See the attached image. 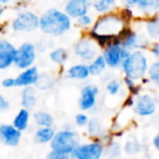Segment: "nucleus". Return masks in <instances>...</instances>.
<instances>
[{"mask_svg":"<svg viewBox=\"0 0 159 159\" xmlns=\"http://www.w3.org/2000/svg\"><path fill=\"white\" fill-rule=\"evenodd\" d=\"M124 83H125L126 87L129 89V91L131 92V94L133 95H137L139 93V86L135 83L134 80L130 79V77H124Z\"/></svg>","mask_w":159,"mask_h":159,"instance_id":"obj_30","label":"nucleus"},{"mask_svg":"<svg viewBox=\"0 0 159 159\" xmlns=\"http://www.w3.org/2000/svg\"><path fill=\"white\" fill-rule=\"evenodd\" d=\"M68 75L71 79L85 80L91 74H89V66H85V64H75V66H71V68L69 69Z\"/></svg>","mask_w":159,"mask_h":159,"instance_id":"obj_20","label":"nucleus"},{"mask_svg":"<svg viewBox=\"0 0 159 159\" xmlns=\"http://www.w3.org/2000/svg\"><path fill=\"white\" fill-rule=\"evenodd\" d=\"M34 121L36 122L39 128L42 126H51L53 123V118L50 113L45 112V111H36L33 115Z\"/></svg>","mask_w":159,"mask_h":159,"instance_id":"obj_25","label":"nucleus"},{"mask_svg":"<svg viewBox=\"0 0 159 159\" xmlns=\"http://www.w3.org/2000/svg\"><path fill=\"white\" fill-rule=\"evenodd\" d=\"M104 155V145L102 142L95 141L91 143L77 145L71 154L72 159H100Z\"/></svg>","mask_w":159,"mask_h":159,"instance_id":"obj_6","label":"nucleus"},{"mask_svg":"<svg viewBox=\"0 0 159 159\" xmlns=\"http://www.w3.org/2000/svg\"><path fill=\"white\" fill-rule=\"evenodd\" d=\"M136 8L144 13H154L159 11V0H139Z\"/></svg>","mask_w":159,"mask_h":159,"instance_id":"obj_23","label":"nucleus"},{"mask_svg":"<svg viewBox=\"0 0 159 159\" xmlns=\"http://www.w3.org/2000/svg\"><path fill=\"white\" fill-rule=\"evenodd\" d=\"M129 21L124 18L122 12H109L102 14L94 22L89 32V36L97 43L102 48H106L108 45L118 40L119 36L128 27Z\"/></svg>","mask_w":159,"mask_h":159,"instance_id":"obj_1","label":"nucleus"},{"mask_svg":"<svg viewBox=\"0 0 159 159\" xmlns=\"http://www.w3.org/2000/svg\"><path fill=\"white\" fill-rule=\"evenodd\" d=\"M55 131L51 126H42L35 133V141L38 144L50 143L51 139L55 136Z\"/></svg>","mask_w":159,"mask_h":159,"instance_id":"obj_19","label":"nucleus"},{"mask_svg":"<svg viewBox=\"0 0 159 159\" xmlns=\"http://www.w3.org/2000/svg\"><path fill=\"white\" fill-rule=\"evenodd\" d=\"M118 42L120 43V45L123 48L128 49L130 51H132V49L143 48L144 45H145L143 43V39L129 26L121 33V35L118 38Z\"/></svg>","mask_w":159,"mask_h":159,"instance_id":"obj_11","label":"nucleus"},{"mask_svg":"<svg viewBox=\"0 0 159 159\" xmlns=\"http://www.w3.org/2000/svg\"><path fill=\"white\" fill-rule=\"evenodd\" d=\"M21 136V131H19L14 125H0V143L7 146H16L20 143Z\"/></svg>","mask_w":159,"mask_h":159,"instance_id":"obj_13","label":"nucleus"},{"mask_svg":"<svg viewBox=\"0 0 159 159\" xmlns=\"http://www.w3.org/2000/svg\"><path fill=\"white\" fill-rule=\"evenodd\" d=\"M145 30L149 37L159 40V14L147 19L145 23Z\"/></svg>","mask_w":159,"mask_h":159,"instance_id":"obj_22","label":"nucleus"},{"mask_svg":"<svg viewBox=\"0 0 159 159\" xmlns=\"http://www.w3.org/2000/svg\"><path fill=\"white\" fill-rule=\"evenodd\" d=\"M104 58L106 64L110 68H117L119 64L123 62V60L131 53L130 50L123 48L120 45L118 40L113 42L112 44L108 45L106 48H104Z\"/></svg>","mask_w":159,"mask_h":159,"instance_id":"obj_7","label":"nucleus"},{"mask_svg":"<svg viewBox=\"0 0 159 159\" xmlns=\"http://www.w3.org/2000/svg\"><path fill=\"white\" fill-rule=\"evenodd\" d=\"M77 145H79L77 144V136L71 130L59 131L58 133H56L50 142V147L52 150L69 155L72 154Z\"/></svg>","mask_w":159,"mask_h":159,"instance_id":"obj_4","label":"nucleus"},{"mask_svg":"<svg viewBox=\"0 0 159 159\" xmlns=\"http://www.w3.org/2000/svg\"><path fill=\"white\" fill-rule=\"evenodd\" d=\"M120 91V83L116 80H112L107 84V92H108L110 95H117Z\"/></svg>","mask_w":159,"mask_h":159,"instance_id":"obj_33","label":"nucleus"},{"mask_svg":"<svg viewBox=\"0 0 159 159\" xmlns=\"http://www.w3.org/2000/svg\"><path fill=\"white\" fill-rule=\"evenodd\" d=\"M72 27V19L64 11L57 8L46 10L39 16L38 29L46 35L61 36L69 32Z\"/></svg>","mask_w":159,"mask_h":159,"instance_id":"obj_2","label":"nucleus"},{"mask_svg":"<svg viewBox=\"0 0 159 159\" xmlns=\"http://www.w3.org/2000/svg\"><path fill=\"white\" fill-rule=\"evenodd\" d=\"M30 122V111L29 109L22 108L18 112L13 120V125L18 129L19 131H24L27 129Z\"/></svg>","mask_w":159,"mask_h":159,"instance_id":"obj_21","label":"nucleus"},{"mask_svg":"<svg viewBox=\"0 0 159 159\" xmlns=\"http://www.w3.org/2000/svg\"><path fill=\"white\" fill-rule=\"evenodd\" d=\"M36 59V47L32 43H23L16 49L14 64L19 69H27L32 66Z\"/></svg>","mask_w":159,"mask_h":159,"instance_id":"obj_8","label":"nucleus"},{"mask_svg":"<svg viewBox=\"0 0 159 159\" xmlns=\"http://www.w3.org/2000/svg\"><path fill=\"white\" fill-rule=\"evenodd\" d=\"M9 106H10V104H9V102L6 99V97H3L2 95H0V112H3V111L8 110Z\"/></svg>","mask_w":159,"mask_h":159,"instance_id":"obj_36","label":"nucleus"},{"mask_svg":"<svg viewBox=\"0 0 159 159\" xmlns=\"http://www.w3.org/2000/svg\"><path fill=\"white\" fill-rule=\"evenodd\" d=\"M46 159H71V157L69 154H64V152L51 150V152H48V155L46 156Z\"/></svg>","mask_w":159,"mask_h":159,"instance_id":"obj_34","label":"nucleus"},{"mask_svg":"<svg viewBox=\"0 0 159 159\" xmlns=\"http://www.w3.org/2000/svg\"><path fill=\"white\" fill-rule=\"evenodd\" d=\"M137 1L139 0H120V2L124 6V8H130V9L136 7Z\"/></svg>","mask_w":159,"mask_h":159,"instance_id":"obj_38","label":"nucleus"},{"mask_svg":"<svg viewBox=\"0 0 159 159\" xmlns=\"http://www.w3.org/2000/svg\"><path fill=\"white\" fill-rule=\"evenodd\" d=\"M18 1H20V2H23V3H29V2H32V1H34V0H18Z\"/></svg>","mask_w":159,"mask_h":159,"instance_id":"obj_43","label":"nucleus"},{"mask_svg":"<svg viewBox=\"0 0 159 159\" xmlns=\"http://www.w3.org/2000/svg\"><path fill=\"white\" fill-rule=\"evenodd\" d=\"M2 86L6 89H10V87L16 86V79H12V77H8L2 81Z\"/></svg>","mask_w":159,"mask_h":159,"instance_id":"obj_37","label":"nucleus"},{"mask_svg":"<svg viewBox=\"0 0 159 159\" xmlns=\"http://www.w3.org/2000/svg\"><path fill=\"white\" fill-rule=\"evenodd\" d=\"M49 58L52 62L57 64H62L68 59V52L64 48H57L52 50L49 55Z\"/></svg>","mask_w":159,"mask_h":159,"instance_id":"obj_26","label":"nucleus"},{"mask_svg":"<svg viewBox=\"0 0 159 159\" xmlns=\"http://www.w3.org/2000/svg\"><path fill=\"white\" fill-rule=\"evenodd\" d=\"M91 1H92V2H93V1H95V0H91Z\"/></svg>","mask_w":159,"mask_h":159,"instance_id":"obj_44","label":"nucleus"},{"mask_svg":"<svg viewBox=\"0 0 159 159\" xmlns=\"http://www.w3.org/2000/svg\"><path fill=\"white\" fill-rule=\"evenodd\" d=\"M38 26L39 16L30 10L19 12L11 22V27L14 32H33Z\"/></svg>","mask_w":159,"mask_h":159,"instance_id":"obj_5","label":"nucleus"},{"mask_svg":"<svg viewBox=\"0 0 159 159\" xmlns=\"http://www.w3.org/2000/svg\"><path fill=\"white\" fill-rule=\"evenodd\" d=\"M98 95V89L94 85H86L81 91V97L79 99L80 109L86 111L92 109L96 104V98Z\"/></svg>","mask_w":159,"mask_h":159,"instance_id":"obj_14","label":"nucleus"},{"mask_svg":"<svg viewBox=\"0 0 159 159\" xmlns=\"http://www.w3.org/2000/svg\"><path fill=\"white\" fill-rule=\"evenodd\" d=\"M89 125H87V131L92 136H98L102 133V124L97 118L89 120Z\"/></svg>","mask_w":159,"mask_h":159,"instance_id":"obj_27","label":"nucleus"},{"mask_svg":"<svg viewBox=\"0 0 159 159\" xmlns=\"http://www.w3.org/2000/svg\"><path fill=\"white\" fill-rule=\"evenodd\" d=\"M3 12H5V8H3V5H1V3H0V18L2 16Z\"/></svg>","mask_w":159,"mask_h":159,"instance_id":"obj_42","label":"nucleus"},{"mask_svg":"<svg viewBox=\"0 0 159 159\" xmlns=\"http://www.w3.org/2000/svg\"><path fill=\"white\" fill-rule=\"evenodd\" d=\"M13 0H0V3L1 5H3V6H6V5H9V3H11Z\"/></svg>","mask_w":159,"mask_h":159,"instance_id":"obj_41","label":"nucleus"},{"mask_svg":"<svg viewBox=\"0 0 159 159\" xmlns=\"http://www.w3.org/2000/svg\"><path fill=\"white\" fill-rule=\"evenodd\" d=\"M91 7V0H68L64 5V12L71 19L76 20L80 16L89 13Z\"/></svg>","mask_w":159,"mask_h":159,"instance_id":"obj_10","label":"nucleus"},{"mask_svg":"<svg viewBox=\"0 0 159 159\" xmlns=\"http://www.w3.org/2000/svg\"><path fill=\"white\" fill-rule=\"evenodd\" d=\"M75 123L79 126H84L89 123V117L84 113H79L75 117Z\"/></svg>","mask_w":159,"mask_h":159,"instance_id":"obj_35","label":"nucleus"},{"mask_svg":"<svg viewBox=\"0 0 159 159\" xmlns=\"http://www.w3.org/2000/svg\"><path fill=\"white\" fill-rule=\"evenodd\" d=\"M76 23H77V25L81 27H89L93 24V18H92L91 14L86 13V14H84V16L77 18Z\"/></svg>","mask_w":159,"mask_h":159,"instance_id":"obj_31","label":"nucleus"},{"mask_svg":"<svg viewBox=\"0 0 159 159\" xmlns=\"http://www.w3.org/2000/svg\"><path fill=\"white\" fill-rule=\"evenodd\" d=\"M106 66H107V64H106V61H105L104 56H97L96 58H94L93 61H92L89 66V74L91 75L100 74V73L106 69Z\"/></svg>","mask_w":159,"mask_h":159,"instance_id":"obj_24","label":"nucleus"},{"mask_svg":"<svg viewBox=\"0 0 159 159\" xmlns=\"http://www.w3.org/2000/svg\"><path fill=\"white\" fill-rule=\"evenodd\" d=\"M121 64L125 76L134 81L143 79L146 71L148 70L147 58L139 50L131 51Z\"/></svg>","mask_w":159,"mask_h":159,"instance_id":"obj_3","label":"nucleus"},{"mask_svg":"<svg viewBox=\"0 0 159 159\" xmlns=\"http://www.w3.org/2000/svg\"><path fill=\"white\" fill-rule=\"evenodd\" d=\"M121 152V148H120V145L118 143H112L109 145L108 149H107V154L110 158H116L118 157Z\"/></svg>","mask_w":159,"mask_h":159,"instance_id":"obj_32","label":"nucleus"},{"mask_svg":"<svg viewBox=\"0 0 159 159\" xmlns=\"http://www.w3.org/2000/svg\"><path fill=\"white\" fill-rule=\"evenodd\" d=\"M16 55V48L10 42L6 39H0V69L9 68L14 63Z\"/></svg>","mask_w":159,"mask_h":159,"instance_id":"obj_12","label":"nucleus"},{"mask_svg":"<svg viewBox=\"0 0 159 159\" xmlns=\"http://www.w3.org/2000/svg\"><path fill=\"white\" fill-rule=\"evenodd\" d=\"M152 55H154L155 57L158 58V59H159V40H158V42H156L154 45H152Z\"/></svg>","mask_w":159,"mask_h":159,"instance_id":"obj_39","label":"nucleus"},{"mask_svg":"<svg viewBox=\"0 0 159 159\" xmlns=\"http://www.w3.org/2000/svg\"><path fill=\"white\" fill-rule=\"evenodd\" d=\"M148 79L154 84L159 86V61L154 62L148 69Z\"/></svg>","mask_w":159,"mask_h":159,"instance_id":"obj_29","label":"nucleus"},{"mask_svg":"<svg viewBox=\"0 0 159 159\" xmlns=\"http://www.w3.org/2000/svg\"><path fill=\"white\" fill-rule=\"evenodd\" d=\"M134 109L141 117H148L156 111V102L149 95H141L135 100Z\"/></svg>","mask_w":159,"mask_h":159,"instance_id":"obj_15","label":"nucleus"},{"mask_svg":"<svg viewBox=\"0 0 159 159\" xmlns=\"http://www.w3.org/2000/svg\"><path fill=\"white\" fill-rule=\"evenodd\" d=\"M92 7L94 8L98 14H106L112 12L117 7V0H95L92 2Z\"/></svg>","mask_w":159,"mask_h":159,"instance_id":"obj_17","label":"nucleus"},{"mask_svg":"<svg viewBox=\"0 0 159 159\" xmlns=\"http://www.w3.org/2000/svg\"><path fill=\"white\" fill-rule=\"evenodd\" d=\"M97 43L89 37L81 38L74 46V52L80 59L91 61L97 57Z\"/></svg>","mask_w":159,"mask_h":159,"instance_id":"obj_9","label":"nucleus"},{"mask_svg":"<svg viewBox=\"0 0 159 159\" xmlns=\"http://www.w3.org/2000/svg\"><path fill=\"white\" fill-rule=\"evenodd\" d=\"M38 76H39V74H38V70L36 66H30L27 69H24L16 77V86H32L37 82Z\"/></svg>","mask_w":159,"mask_h":159,"instance_id":"obj_16","label":"nucleus"},{"mask_svg":"<svg viewBox=\"0 0 159 159\" xmlns=\"http://www.w3.org/2000/svg\"><path fill=\"white\" fill-rule=\"evenodd\" d=\"M154 146H155V148H156L157 150H159V132L157 133V135L154 137Z\"/></svg>","mask_w":159,"mask_h":159,"instance_id":"obj_40","label":"nucleus"},{"mask_svg":"<svg viewBox=\"0 0 159 159\" xmlns=\"http://www.w3.org/2000/svg\"><path fill=\"white\" fill-rule=\"evenodd\" d=\"M22 106L25 109H32L37 102L36 92L32 86H26L22 91Z\"/></svg>","mask_w":159,"mask_h":159,"instance_id":"obj_18","label":"nucleus"},{"mask_svg":"<svg viewBox=\"0 0 159 159\" xmlns=\"http://www.w3.org/2000/svg\"><path fill=\"white\" fill-rule=\"evenodd\" d=\"M141 144L139 143V141L135 139H130L126 141L125 145H124V152L129 155H134L141 150Z\"/></svg>","mask_w":159,"mask_h":159,"instance_id":"obj_28","label":"nucleus"}]
</instances>
